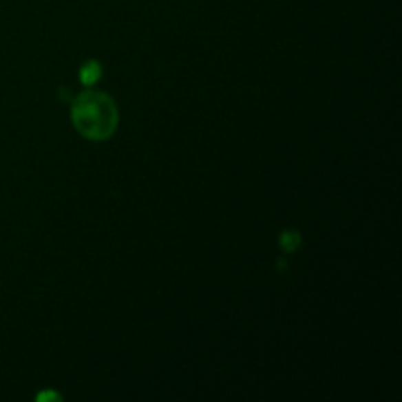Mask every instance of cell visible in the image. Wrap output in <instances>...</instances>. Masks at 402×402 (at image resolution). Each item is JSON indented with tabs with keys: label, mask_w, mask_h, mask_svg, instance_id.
I'll return each instance as SVG.
<instances>
[{
	"label": "cell",
	"mask_w": 402,
	"mask_h": 402,
	"mask_svg": "<svg viewBox=\"0 0 402 402\" xmlns=\"http://www.w3.org/2000/svg\"><path fill=\"white\" fill-rule=\"evenodd\" d=\"M71 120L75 130L91 142L110 140L118 130L120 112L112 96L103 91H85L71 106Z\"/></svg>",
	"instance_id": "obj_1"
},
{
	"label": "cell",
	"mask_w": 402,
	"mask_h": 402,
	"mask_svg": "<svg viewBox=\"0 0 402 402\" xmlns=\"http://www.w3.org/2000/svg\"><path fill=\"white\" fill-rule=\"evenodd\" d=\"M100 77H103V67H100L98 61H87L85 65L81 67V71H78V78H81V83L85 87L96 85L100 81Z\"/></svg>",
	"instance_id": "obj_2"
},
{
	"label": "cell",
	"mask_w": 402,
	"mask_h": 402,
	"mask_svg": "<svg viewBox=\"0 0 402 402\" xmlns=\"http://www.w3.org/2000/svg\"><path fill=\"white\" fill-rule=\"evenodd\" d=\"M300 242H302V237H300L297 230H285L283 234L279 235V244H281L283 251H286V253L297 251L300 247Z\"/></svg>",
	"instance_id": "obj_3"
},
{
	"label": "cell",
	"mask_w": 402,
	"mask_h": 402,
	"mask_svg": "<svg viewBox=\"0 0 402 402\" xmlns=\"http://www.w3.org/2000/svg\"><path fill=\"white\" fill-rule=\"evenodd\" d=\"M38 401H61V394H57L55 390H45V392H39L38 396H36Z\"/></svg>",
	"instance_id": "obj_4"
}]
</instances>
